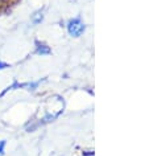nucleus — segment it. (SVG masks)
<instances>
[{
	"instance_id": "nucleus-2",
	"label": "nucleus",
	"mask_w": 149,
	"mask_h": 156,
	"mask_svg": "<svg viewBox=\"0 0 149 156\" xmlns=\"http://www.w3.org/2000/svg\"><path fill=\"white\" fill-rule=\"evenodd\" d=\"M50 53H52V49L48 45L44 44V42L36 41V54H38V56H49Z\"/></svg>"
},
{
	"instance_id": "nucleus-1",
	"label": "nucleus",
	"mask_w": 149,
	"mask_h": 156,
	"mask_svg": "<svg viewBox=\"0 0 149 156\" xmlns=\"http://www.w3.org/2000/svg\"><path fill=\"white\" fill-rule=\"evenodd\" d=\"M68 32L70 36H73V37H79L81 34L85 32V24H83V21L81 20V17L71 19V20L68 23Z\"/></svg>"
},
{
	"instance_id": "nucleus-6",
	"label": "nucleus",
	"mask_w": 149,
	"mask_h": 156,
	"mask_svg": "<svg viewBox=\"0 0 149 156\" xmlns=\"http://www.w3.org/2000/svg\"><path fill=\"white\" fill-rule=\"evenodd\" d=\"M5 2H9V0H0V3H5Z\"/></svg>"
},
{
	"instance_id": "nucleus-3",
	"label": "nucleus",
	"mask_w": 149,
	"mask_h": 156,
	"mask_svg": "<svg viewBox=\"0 0 149 156\" xmlns=\"http://www.w3.org/2000/svg\"><path fill=\"white\" fill-rule=\"evenodd\" d=\"M42 20H44V15H42L41 11H40V12H36L32 16V23H33V24H40Z\"/></svg>"
},
{
	"instance_id": "nucleus-5",
	"label": "nucleus",
	"mask_w": 149,
	"mask_h": 156,
	"mask_svg": "<svg viewBox=\"0 0 149 156\" xmlns=\"http://www.w3.org/2000/svg\"><path fill=\"white\" fill-rule=\"evenodd\" d=\"M9 64H7V62H3V61H0V70H4L7 68H9Z\"/></svg>"
},
{
	"instance_id": "nucleus-4",
	"label": "nucleus",
	"mask_w": 149,
	"mask_h": 156,
	"mask_svg": "<svg viewBox=\"0 0 149 156\" xmlns=\"http://www.w3.org/2000/svg\"><path fill=\"white\" fill-rule=\"evenodd\" d=\"M5 144H7V142H5V140H2V142H0V155H3V154H4V148H5Z\"/></svg>"
}]
</instances>
